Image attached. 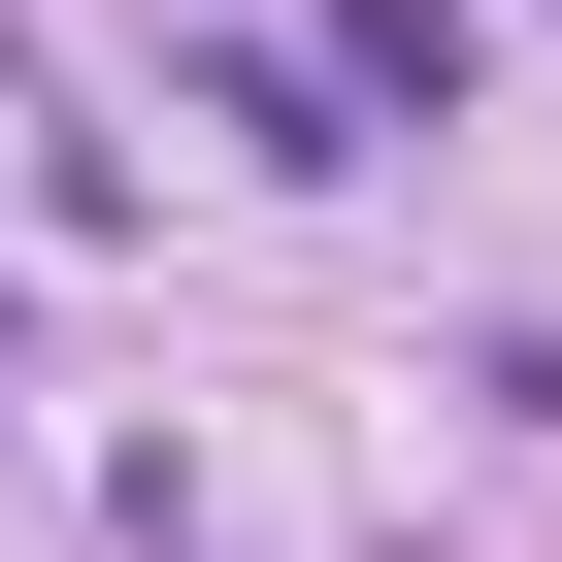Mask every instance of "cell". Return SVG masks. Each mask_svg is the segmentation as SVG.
<instances>
[{
  "mask_svg": "<svg viewBox=\"0 0 562 562\" xmlns=\"http://www.w3.org/2000/svg\"><path fill=\"white\" fill-rule=\"evenodd\" d=\"M299 67H331V133H463L496 100V0H331Z\"/></svg>",
  "mask_w": 562,
  "mask_h": 562,
  "instance_id": "cell-1",
  "label": "cell"
}]
</instances>
